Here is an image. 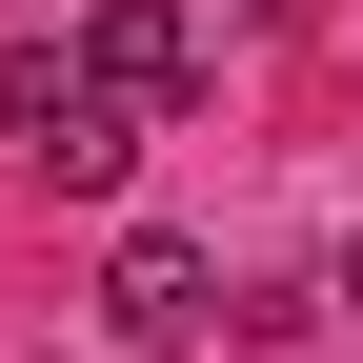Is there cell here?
Listing matches in <instances>:
<instances>
[{
    "mask_svg": "<svg viewBox=\"0 0 363 363\" xmlns=\"http://www.w3.org/2000/svg\"><path fill=\"white\" fill-rule=\"evenodd\" d=\"M101 323H121V343H142V363H162V343H202V323H222V262H202V242H182V222H142V242H121V262H101Z\"/></svg>",
    "mask_w": 363,
    "mask_h": 363,
    "instance_id": "1",
    "label": "cell"
},
{
    "mask_svg": "<svg viewBox=\"0 0 363 363\" xmlns=\"http://www.w3.org/2000/svg\"><path fill=\"white\" fill-rule=\"evenodd\" d=\"M81 81H121V101H182V81H202V21H182V0H101V21H81Z\"/></svg>",
    "mask_w": 363,
    "mask_h": 363,
    "instance_id": "2",
    "label": "cell"
},
{
    "mask_svg": "<svg viewBox=\"0 0 363 363\" xmlns=\"http://www.w3.org/2000/svg\"><path fill=\"white\" fill-rule=\"evenodd\" d=\"M81 121V40H0V162H40Z\"/></svg>",
    "mask_w": 363,
    "mask_h": 363,
    "instance_id": "3",
    "label": "cell"
},
{
    "mask_svg": "<svg viewBox=\"0 0 363 363\" xmlns=\"http://www.w3.org/2000/svg\"><path fill=\"white\" fill-rule=\"evenodd\" d=\"M142 142H162V121L121 101V81H81V121H61V142H40V182H61V202H101V182L142 162Z\"/></svg>",
    "mask_w": 363,
    "mask_h": 363,
    "instance_id": "4",
    "label": "cell"
},
{
    "mask_svg": "<svg viewBox=\"0 0 363 363\" xmlns=\"http://www.w3.org/2000/svg\"><path fill=\"white\" fill-rule=\"evenodd\" d=\"M323 303H363V242H343V283H323Z\"/></svg>",
    "mask_w": 363,
    "mask_h": 363,
    "instance_id": "5",
    "label": "cell"
}]
</instances>
